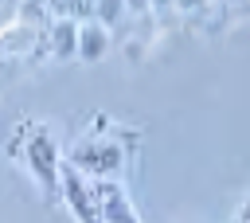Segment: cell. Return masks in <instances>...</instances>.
<instances>
[{
  "mask_svg": "<svg viewBox=\"0 0 250 223\" xmlns=\"http://www.w3.org/2000/svg\"><path fill=\"white\" fill-rule=\"evenodd\" d=\"M12 156H20L31 172V180L39 184V192L47 200H59V176H62V145L55 137V129L47 121H23L12 133Z\"/></svg>",
  "mask_w": 250,
  "mask_h": 223,
  "instance_id": "2",
  "label": "cell"
},
{
  "mask_svg": "<svg viewBox=\"0 0 250 223\" xmlns=\"http://www.w3.org/2000/svg\"><path fill=\"white\" fill-rule=\"evenodd\" d=\"M113 47V31L105 23H98L94 16L90 20H78V43H74V59L78 63H102Z\"/></svg>",
  "mask_w": 250,
  "mask_h": 223,
  "instance_id": "6",
  "label": "cell"
},
{
  "mask_svg": "<svg viewBox=\"0 0 250 223\" xmlns=\"http://www.w3.org/2000/svg\"><path fill=\"white\" fill-rule=\"evenodd\" d=\"M230 223H250V192L238 200V207H234V215H230Z\"/></svg>",
  "mask_w": 250,
  "mask_h": 223,
  "instance_id": "7",
  "label": "cell"
},
{
  "mask_svg": "<svg viewBox=\"0 0 250 223\" xmlns=\"http://www.w3.org/2000/svg\"><path fill=\"white\" fill-rule=\"evenodd\" d=\"M59 200L66 203L70 219L74 223H102V207H98V196H94V180L78 176L74 168H66L62 160V176H59Z\"/></svg>",
  "mask_w": 250,
  "mask_h": 223,
  "instance_id": "3",
  "label": "cell"
},
{
  "mask_svg": "<svg viewBox=\"0 0 250 223\" xmlns=\"http://www.w3.org/2000/svg\"><path fill=\"white\" fill-rule=\"evenodd\" d=\"M74 43H78V20H47L43 23L39 47L47 59H55V63L74 59Z\"/></svg>",
  "mask_w": 250,
  "mask_h": 223,
  "instance_id": "5",
  "label": "cell"
},
{
  "mask_svg": "<svg viewBox=\"0 0 250 223\" xmlns=\"http://www.w3.org/2000/svg\"><path fill=\"white\" fill-rule=\"evenodd\" d=\"M137 141H141L137 129L113 121L109 113H94L86 129L74 137V145L62 149V160L86 180H125L129 160L137 156Z\"/></svg>",
  "mask_w": 250,
  "mask_h": 223,
  "instance_id": "1",
  "label": "cell"
},
{
  "mask_svg": "<svg viewBox=\"0 0 250 223\" xmlns=\"http://www.w3.org/2000/svg\"><path fill=\"white\" fill-rule=\"evenodd\" d=\"M94 196L102 207V223H141L129 180H94Z\"/></svg>",
  "mask_w": 250,
  "mask_h": 223,
  "instance_id": "4",
  "label": "cell"
}]
</instances>
